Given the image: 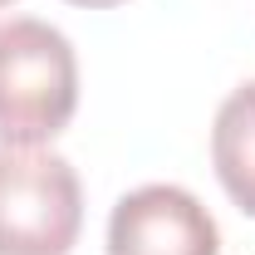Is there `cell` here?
I'll use <instances>...</instances> for the list:
<instances>
[{"instance_id": "cell-4", "label": "cell", "mask_w": 255, "mask_h": 255, "mask_svg": "<svg viewBox=\"0 0 255 255\" xmlns=\"http://www.w3.org/2000/svg\"><path fill=\"white\" fill-rule=\"evenodd\" d=\"M211 167L221 177L226 196L255 216V79L231 89L226 103L216 108L211 128Z\"/></svg>"}, {"instance_id": "cell-1", "label": "cell", "mask_w": 255, "mask_h": 255, "mask_svg": "<svg viewBox=\"0 0 255 255\" xmlns=\"http://www.w3.org/2000/svg\"><path fill=\"white\" fill-rule=\"evenodd\" d=\"M79 108V59L54 25L15 15L0 25V142H54Z\"/></svg>"}, {"instance_id": "cell-5", "label": "cell", "mask_w": 255, "mask_h": 255, "mask_svg": "<svg viewBox=\"0 0 255 255\" xmlns=\"http://www.w3.org/2000/svg\"><path fill=\"white\" fill-rule=\"evenodd\" d=\"M69 5H89V10H108V5H123V0H69Z\"/></svg>"}, {"instance_id": "cell-2", "label": "cell", "mask_w": 255, "mask_h": 255, "mask_svg": "<svg viewBox=\"0 0 255 255\" xmlns=\"http://www.w3.org/2000/svg\"><path fill=\"white\" fill-rule=\"evenodd\" d=\"M79 226V172L59 152L0 142V255H69Z\"/></svg>"}, {"instance_id": "cell-3", "label": "cell", "mask_w": 255, "mask_h": 255, "mask_svg": "<svg viewBox=\"0 0 255 255\" xmlns=\"http://www.w3.org/2000/svg\"><path fill=\"white\" fill-rule=\"evenodd\" d=\"M108 255H221V231L187 187L147 182L118 196L108 216Z\"/></svg>"}, {"instance_id": "cell-6", "label": "cell", "mask_w": 255, "mask_h": 255, "mask_svg": "<svg viewBox=\"0 0 255 255\" xmlns=\"http://www.w3.org/2000/svg\"><path fill=\"white\" fill-rule=\"evenodd\" d=\"M5 5H15V0H0V10H5Z\"/></svg>"}]
</instances>
